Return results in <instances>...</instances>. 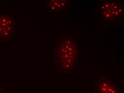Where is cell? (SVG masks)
I'll return each instance as SVG.
<instances>
[{"instance_id": "cell-1", "label": "cell", "mask_w": 124, "mask_h": 93, "mask_svg": "<svg viewBox=\"0 0 124 93\" xmlns=\"http://www.w3.org/2000/svg\"><path fill=\"white\" fill-rule=\"evenodd\" d=\"M77 50L76 44L72 40H65L61 44V53L68 68L71 67L74 64L77 57Z\"/></svg>"}, {"instance_id": "cell-2", "label": "cell", "mask_w": 124, "mask_h": 93, "mask_svg": "<svg viewBox=\"0 0 124 93\" xmlns=\"http://www.w3.org/2000/svg\"><path fill=\"white\" fill-rule=\"evenodd\" d=\"M101 10L105 18L109 20L117 18L122 13V9L120 5L114 1L105 2L102 6Z\"/></svg>"}, {"instance_id": "cell-3", "label": "cell", "mask_w": 124, "mask_h": 93, "mask_svg": "<svg viewBox=\"0 0 124 93\" xmlns=\"http://www.w3.org/2000/svg\"><path fill=\"white\" fill-rule=\"evenodd\" d=\"M110 82L107 81L101 82L100 85V93H116Z\"/></svg>"}, {"instance_id": "cell-4", "label": "cell", "mask_w": 124, "mask_h": 93, "mask_svg": "<svg viewBox=\"0 0 124 93\" xmlns=\"http://www.w3.org/2000/svg\"><path fill=\"white\" fill-rule=\"evenodd\" d=\"M65 0H51L50 1L49 5L50 9L52 11L60 10L64 8L65 4Z\"/></svg>"}]
</instances>
